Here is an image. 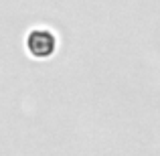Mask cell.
<instances>
[{
    "label": "cell",
    "mask_w": 160,
    "mask_h": 156,
    "mask_svg": "<svg viewBox=\"0 0 160 156\" xmlns=\"http://www.w3.org/2000/svg\"><path fill=\"white\" fill-rule=\"evenodd\" d=\"M59 49V37L49 27H32L24 35V51L31 59L37 61H47L55 57Z\"/></svg>",
    "instance_id": "obj_1"
}]
</instances>
